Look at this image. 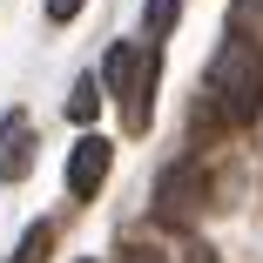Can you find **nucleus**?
<instances>
[{
    "instance_id": "f257e3e1",
    "label": "nucleus",
    "mask_w": 263,
    "mask_h": 263,
    "mask_svg": "<svg viewBox=\"0 0 263 263\" xmlns=\"http://www.w3.org/2000/svg\"><path fill=\"white\" fill-rule=\"evenodd\" d=\"M209 101H216L223 122H256L263 115V47L250 34H230L216 54H209Z\"/></svg>"
},
{
    "instance_id": "f03ea898",
    "label": "nucleus",
    "mask_w": 263,
    "mask_h": 263,
    "mask_svg": "<svg viewBox=\"0 0 263 263\" xmlns=\"http://www.w3.org/2000/svg\"><path fill=\"white\" fill-rule=\"evenodd\" d=\"M155 68H162V47H148V41H115L108 54H101V88H108V101L122 108V128H128V135L148 128Z\"/></svg>"
},
{
    "instance_id": "7ed1b4c3",
    "label": "nucleus",
    "mask_w": 263,
    "mask_h": 263,
    "mask_svg": "<svg viewBox=\"0 0 263 263\" xmlns=\"http://www.w3.org/2000/svg\"><path fill=\"white\" fill-rule=\"evenodd\" d=\"M202 162L196 155H182L176 169H162V182H155V223H169V230H189L196 223V209H202Z\"/></svg>"
},
{
    "instance_id": "20e7f679",
    "label": "nucleus",
    "mask_w": 263,
    "mask_h": 263,
    "mask_svg": "<svg viewBox=\"0 0 263 263\" xmlns=\"http://www.w3.org/2000/svg\"><path fill=\"white\" fill-rule=\"evenodd\" d=\"M108 162H115V142L108 135H81L74 148H68V196H95L101 182H108Z\"/></svg>"
},
{
    "instance_id": "39448f33",
    "label": "nucleus",
    "mask_w": 263,
    "mask_h": 263,
    "mask_svg": "<svg viewBox=\"0 0 263 263\" xmlns=\"http://www.w3.org/2000/svg\"><path fill=\"white\" fill-rule=\"evenodd\" d=\"M34 169V128H27V115L14 108L7 122H0V182H21Z\"/></svg>"
},
{
    "instance_id": "423d86ee",
    "label": "nucleus",
    "mask_w": 263,
    "mask_h": 263,
    "mask_svg": "<svg viewBox=\"0 0 263 263\" xmlns=\"http://www.w3.org/2000/svg\"><path fill=\"white\" fill-rule=\"evenodd\" d=\"M176 21H182V0H148V14H142V41H148V47H162Z\"/></svg>"
},
{
    "instance_id": "0eeeda50",
    "label": "nucleus",
    "mask_w": 263,
    "mask_h": 263,
    "mask_svg": "<svg viewBox=\"0 0 263 263\" xmlns=\"http://www.w3.org/2000/svg\"><path fill=\"white\" fill-rule=\"evenodd\" d=\"M95 108H101V74H81L74 81V95H68V122H95Z\"/></svg>"
},
{
    "instance_id": "6e6552de",
    "label": "nucleus",
    "mask_w": 263,
    "mask_h": 263,
    "mask_svg": "<svg viewBox=\"0 0 263 263\" xmlns=\"http://www.w3.org/2000/svg\"><path fill=\"white\" fill-rule=\"evenodd\" d=\"M47 243H54V223H27V236L7 263H47Z\"/></svg>"
},
{
    "instance_id": "1a4fd4ad",
    "label": "nucleus",
    "mask_w": 263,
    "mask_h": 263,
    "mask_svg": "<svg viewBox=\"0 0 263 263\" xmlns=\"http://www.w3.org/2000/svg\"><path fill=\"white\" fill-rule=\"evenodd\" d=\"M230 14H236V34H250V41L263 47V0H236Z\"/></svg>"
},
{
    "instance_id": "9d476101",
    "label": "nucleus",
    "mask_w": 263,
    "mask_h": 263,
    "mask_svg": "<svg viewBox=\"0 0 263 263\" xmlns=\"http://www.w3.org/2000/svg\"><path fill=\"white\" fill-rule=\"evenodd\" d=\"M169 263H216V250H209V243H202V236H182V243H176V256H169Z\"/></svg>"
},
{
    "instance_id": "9b49d317",
    "label": "nucleus",
    "mask_w": 263,
    "mask_h": 263,
    "mask_svg": "<svg viewBox=\"0 0 263 263\" xmlns=\"http://www.w3.org/2000/svg\"><path fill=\"white\" fill-rule=\"evenodd\" d=\"M115 263H169V256H162V250H148V243H128Z\"/></svg>"
},
{
    "instance_id": "f8f14e48",
    "label": "nucleus",
    "mask_w": 263,
    "mask_h": 263,
    "mask_svg": "<svg viewBox=\"0 0 263 263\" xmlns=\"http://www.w3.org/2000/svg\"><path fill=\"white\" fill-rule=\"evenodd\" d=\"M81 7H88V0H47V21H54V27H61V21H74Z\"/></svg>"
}]
</instances>
